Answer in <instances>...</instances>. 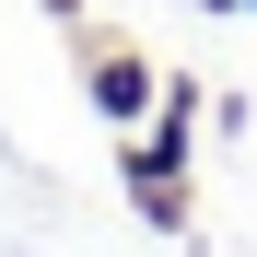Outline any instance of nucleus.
Here are the masks:
<instances>
[{
	"instance_id": "nucleus-1",
	"label": "nucleus",
	"mask_w": 257,
	"mask_h": 257,
	"mask_svg": "<svg viewBox=\"0 0 257 257\" xmlns=\"http://www.w3.org/2000/svg\"><path fill=\"white\" fill-rule=\"evenodd\" d=\"M199 117H210V94L187 70H164V105L141 117V128H117V187L141 199V222L152 234H199V210H187V152H199Z\"/></svg>"
},
{
	"instance_id": "nucleus-2",
	"label": "nucleus",
	"mask_w": 257,
	"mask_h": 257,
	"mask_svg": "<svg viewBox=\"0 0 257 257\" xmlns=\"http://www.w3.org/2000/svg\"><path fill=\"white\" fill-rule=\"evenodd\" d=\"M82 35V94H94L105 128H141L164 105V59H141V35H117V24H70Z\"/></svg>"
},
{
	"instance_id": "nucleus-3",
	"label": "nucleus",
	"mask_w": 257,
	"mask_h": 257,
	"mask_svg": "<svg viewBox=\"0 0 257 257\" xmlns=\"http://www.w3.org/2000/svg\"><path fill=\"white\" fill-rule=\"evenodd\" d=\"M47 24H94V0H47Z\"/></svg>"
},
{
	"instance_id": "nucleus-4",
	"label": "nucleus",
	"mask_w": 257,
	"mask_h": 257,
	"mask_svg": "<svg viewBox=\"0 0 257 257\" xmlns=\"http://www.w3.org/2000/svg\"><path fill=\"white\" fill-rule=\"evenodd\" d=\"M199 12H257V0H199Z\"/></svg>"
}]
</instances>
